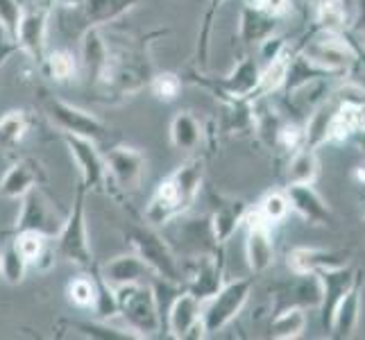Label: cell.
<instances>
[{"instance_id": "6da1fadb", "label": "cell", "mask_w": 365, "mask_h": 340, "mask_svg": "<svg viewBox=\"0 0 365 340\" xmlns=\"http://www.w3.org/2000/svg\"><path fill=\"white\" fill-rule=\"evenodd\" d=\"M202 184H205V159L184 161L182 166H178L168 177H163L157 184L155 193L150 195L145 205L143 218L155 227L170 222L180 213L191 209L200 191H202Z\"/></svg>"}, {"instance_id": "7a4b0ae2", "label": "cell", "mask_w": 365, "mask_h": 340, "mask_svg": "<svg viewBox=\"0 0 365 340\" xmlns=\"http://www.w3.org/2000/svg\"><path fill=\"white\" fill-rule=\"evenodd\" d=\"M166 34L163 32H153L141 39L136 48L120 50V53H111L109 68L105 73L103 84L109 91H114L116 96H134L138 91H143L145 86H150L155 68L153 59H150V48H153V39Z\"/></svg>"}, {"instance_id": "3957f363", "label": "cell", "mask_w": 365, "mask_h": 340, "mask_svg": "<svg viewBox=\"0 0 365 340\" xmlns=\"http://www.w3.org/2000/svg\"><path fill=\"white\" fill-rule=\"evenodd\" d=\"M86 188L82 182L75 188L73 205L68 209V216L61 222L59 232L53 236V245L57 252V259H64L73 266L91 270L93 268V252L89 243V227H86Z\"/></svg>"}, {"instance_id": "277c9868", "label": "cell", "mask_w": 365, "mask_h": 340, "mask_svg": "<svg viewBox=\"0 0 365 340\" xmlns=\"http://www.w3.org/2000/svg\"><path fill=\"white\" fill-rule=\"evenodd\" d=\"M311 64H316L331 78H345L361 61L363 50L347 36V32H331V30H316L309 41L299 48Z\"/></svg>"}, {"instance_id": "5b68a950", "label": "cell", "mask_w": 365, "mask_h": 340, "mask_svg": "<svg viewBox=\"0 0 365 340\" xmlns=\"http://www.w3.org/2000/svg\"><path fill=\"white\" fill-rule=\"evenodd\" d=\"M116 297L118 316L125 320L128 329L136 334V338H153L161 331L159 299L148 282L120 286L116 288Z\"/></svg>"}, {"instance_id": "8992f818", "label": "cell", "mask_w": 365, "mask_h": 340, "mask_svg": "<svg viewBox=\"0 0 365 340\" xmlns=\"http://www.w3.org/2000/svg\"><path fill=\"white\" fill-rule=\"evenodd\" d=\"M128 241L157 279L173 286H184V270L180 266V259L159 232L148 225H134L128 232Z\"/></svg>"}, {"instance_id": "52a82bcc", "label": "cell", "mask_w": 365, "mask_h": 340, "mask_svg": "<svg viewBox=\"0 0 365 340\" xmlns=\"http://www.w3.org/2000/svg\"><path fill=\"white\" fill-rule=\"evenodd\" d=\"M261 78V64L255 57H243L225 78H209L200 68L188 71V82L211 91L222 105L238 103V100H255Z\"/></svg>"}, {"instance_id": "ba28073f", "label": "cell", "mask_w": 365, "mask_h": 340, "mask_svg": "<svg viewBox=\"0 0 365 340\" xmlns=\"http://www.w3.org/2000/svg\"><path fill=\"white\" fill-rule=\"evenodd\" d=\"M41 107H43L46 118L53 123L61 134L89 138V141H93L100 148L109 145L111 138H114L109 125H105L98 116H93L91 111H86L78 105H71V103H66V100L43 93Z\"/></svg>"}, {"instance_id": "9c48e42d", "label": "cell", "mask_w": 365, "mask_h": 340, "mask_svg": "<svg viewBox=\"0 0 365 340\" xmlns=\"http://www.w3.org/2000/svg\"><path fill=\"white\" fill-rule=\"evenodd\" d=\"M252 288H255V279L245 277V279H234L230 284H222L216 295L202 302V326L207 336L222 331L225 326H230L241 311L245 309Z\"/></svg>"}, {"instance_id": "30bf717a", "label": "cell", "mask_w": 365, "mask_h": 340, "mask_svg": "<svg viewBox=\"0 0 365 340\" xmlns=\"http://www.w3.org/2000/svg\"><path fill=\"white\" fill-rule=\"evenodd\" d=\"M107 182L111 180L120 193H134L143 182L148 161L138 148L132 145H114L105 155Z\"/></svg>"}, {"instance_id": "8fae6325", "label": "cell", "mask_w": 365, "mask_h": 340, "mask_svg": "<svg viewBox=\"0 0 365 340\" xmlns=\"http://www.w3.org/2000/svg\"><path fill=\"white\" fill-rule=\"evenodd\" d=\"M268 293L272 302V313L288 306H299L304 311L318 309L322 299L318 274H293L291 279L272 284Z\"/></svg>"}, {"instance_id": "7c38bea8", "label": "cell", "mask_w": 365, "mask_h": 340, "mask_svg": "<svg viewBox=\"0 0 365 340\" xmlns=\"http://www.w3.org/2000/svg\"><path fill=\"white\" fill-rule=\"evenodd\" d=\"M245 234V261L252 274H263L274 263V241L272 227L259 216V211H247L243 218Z\"/></svg>"}, {"instance_id": "4fadbf2b", "label": "cell", "mask_w": 365, "mask_h": 340, "mask_svg": "<svg viewBox=\"0 0 365 340\" xmlns=\"http://www.w3.org/2000/svg\"><path fill=\"white\" fill-rule=\"evenodd\" d=\"M19 202H21V211H19V218L14 225V232L32 230V232H39L48 238H53L59 232L64 218L57 216L39 186H34L32 191L25 193Z\"/></svg>"}, {"instance_id": "5bb4252c", "label": "cell", "mask_w": 365, "mask_h": 340, "mask_svg": "<svg viewBox=\"0 0 365 340\" xmlns=\"http://www.w3.org/2000/svg\"><path fill=\"white\" fill-rule=\"evenodd\" d=\"M48 25H50V9L48 7H28L23 9L14 43L19 53L28 55L34 64H43L46 57V41H48Z\"/></svg>"}, {"instance_id": "9a60e30c", "label": "cell", "mask_w": 365, "mask_h": 340, "mask_svg": "<svg viewBox=\"0 0 365 340\" xmlns=\"http://www.w3.org/2000/svg\"><path fill=\"white\" fill-rule=\"evenodd\" d=\"M64 143L68 148L71 157L78 163L80 170V182L96 191V188L107 184V166H105V155L100 153V145H96L89 138L73 136V134H61Z\"/></svg>"}, {"instance_id": "2e32d148", "label": "cell", "mask_w": 365, "mask_h": 340, "mask_svg": "<svg viewBox=\"0 0 365 340\" xmlns=\"http://www.w3.org/2000/svg\"><path fill=\"white\" fill-rule=\"evenodd\" d=\"M361 277H363L361 270H356L351 263L341 266V268L318 272V282H320V291H322V299H320L318 309H320V320H322L324 331L329 329L338 302L345 297V293L361 279Z\"/></svg>"}, {"instance_id": "e0dca14e", "label": "cell", "mask_w": 365, "mask_h": 340, "mask_svg": "<svg viewBox=\"0 0 365 340\" xmlns=\"http://www.w3.org/2000/svg\"><path fill=\"white\" fill-rule=\"evenodd\" d=\"M284 193L291 209L311 227H331L334 213L313 184H286Z\"/></svg>"}, {"instance_id": "ac0fdd59", "label": "cell", "mask_w": 365, "mask_h": 340, "mask_svg": "<svg viewBox=\"0 0 365 340\" xmlns=\"http://www.w3.org/2000/svg\"><path fill=\"white\" fill-rule=\"evenodd\" d=\"M347 263H349V252L345 249L293 247L286 254V266L293 274H318L322 270L347 266Z\"/></svg>"}, {"instance_id": "d6986e66", "label": "cell", "mask_w": 365, "mask_h": 340, "mask_svg": "<svg viewBox=\"0 0 365 340\" xmlns=\"http://www.w3.org/2000/svg\"><path fill=\"white\" fill-rule=\"evenodd\" d=\"M111 50L105 41L100 28H86L80 39V64L86 71L91 84H103L105 73L109 68Z\"/></svg>"}, {"instance_id": "ffe728a7", "label": "cell", "mask_w": 365, "mask_h": 340, "mask_svg": "<svg viewBox=\"0 0 365 340\" xmlns=\"http://www.w3.org/2000/svg\"><path fill=\"white\" fill-rule=\"evenodd\" d=\"M247 213V205L243 200H220L213 209L209 218V236L218 247H225L232 236L238 232V227L243 225V218Z\"/></svg>"}, {"instance_id": "44dd1931", "label": "cell", "mask_w": 365, "mask_h": 340, "mask_svg": "<svg viewBox=\"0 0 365 340\" xmlns=\"http://www.w3.org/2000/svg\"><path fill=\"white\" fill-rule=\"evenodd\" d=\"M222 261L218 257L205 254L195 261L191 272H184V288L200 299H209L222 286Z\"/></svg>"}, {"instance_id": "7402d4cb", "label": "cell", "mask_w": 365, "mask_h": 340, "mask_svg": "<svg viewBox=\"0 0 365 340\" xmlns=\"http://www.w3.org/2000/svg\"><path fill=\"white\" fill-rule=\"evenodd\" d=\"M361 299H363V277L349 288L345 297L338 302L327 334L336 340H347L354 336V331L359 329V322H361Z\"/></svg>"}, {"instance_id": "603a6c76", "label": "cell", "mask_w": 365, "mask_h": 340, "mask_svg": "<svg viewBox=\"0 0 365 340\" xmlns=\"http://www.w3.org/2000/svg\"><path fill=\"white\" fill-rule=\"evenodd\" d=\"M100 277L114 288L148 282V277H155L150 268L143 263V259L136 252H128V254H118L109 259L103 268H100Z\"/></svg>"}, {"instance_id": "cb8c5ba5", "label": "cell", "mask_w": 365, "mask_h": 340, "mask_svg": "<svg viewBox=\"0 0 365 340\" xmlns=\"http://www.w3.org/2000/svg\"><path fill=\"white\" fill-rule=\"evenodd\" d=\"M43 180L41 166L34 159H19L7 168L0 180V195L9 200H21L34 186H39Z\"/></svg>"}, {"instance_id": "d4e9b609", "label": "cell", "mask_w": 365, "mask_h": 340, "mask_svg": "<svg viewBox=\"0 0 365 340\" xmlns=\"http://www.w3.org/2000/svg\"><path fill=\"white\" fill-rule=\"evenodd\" d=\"M200 318H202V299L184 288V291L173 299V304L168 309V336L186 340L188 331L200 322Z\"/></svg>"}, {"instance_id": "484cf974", "label": "cell", "mask_w": 365, "mask_h": 340, "mask_svg": "<svg viewBox=\"0 0 365 340\" xmlns=\"http://www.w3.org/2000/svg\"><path fill=\"white\" fill-rule=\"evenodd\" d=\"M279 28V19L270 16L252 5H243L241 19H238V39L245 46H261L266 39L277 34Z\"/></svg>"}, {"instance_id": "4316f807", "label": "cell", "mask_w": 365, "mask_h": 340, "mask_svg": "<svg viewBox=\"0 0 365 340\" xmlns=\"http://www.w3.org/2000/svg\"><path fill=\"white\" fill-rule=\"evenodd\" d=\"M141 0H80L78 7L86 28H105V25L123 19Z\"/></svg>"}, {"instance_id": "83f0119b", "label": "cell", "mask_w": 365, "mask_h": 340, "mask_svg": "<svg viewBox=\"0 0 365 340\" xmlns=\"http://www.w3.org/2000/svg\"><path fill=\"white\" fill-rule=\"evenodd\" d=\"M168 134H170L173 148L184 150V153H191V150H195L200 143H202L205 128L191 111H178L170 120Z\"/></svg>"}, {"instance_id": "f1b7e54d", "label": "cell", "mask_w": 365, "mask_h": 340, "mask_svg": "<svg viewBox=\"0 0 365 340\" xmlns=\"http://www.w3.org/2000/svg\"><path fill=\"white\" fill-rule=\"evenodd\" d=\"M313 11V23L316 30H331V32H347L351 23V11L341 0H309Z\"/></svg>"}, {"instance_id": "f546056e", "label": "cell", "mask_w": 365, "mask_h": 340, "mask_svg": "<svg viewBox=\"0 0 365 340\" xmlns=\"http://www.w3.org/2000/svg\"><path fill=\"white\" fill-rule=\"evenodd\" d=\"M286 166V184H316L320 175V159L316 148H299L293 155H288Z\"/></svg>"}, {"instance_id": "4dcf8cb0", "label": "cell", "mask_w": 365, "mask_h": 340, "mask_svg": "<svg viewBox=\"0 0 365 340\" xmlns=\"http://www.w3.org/2000/svg\"><path fill=\"white\" fill-rule=\"evenodd\" d=\"M307 329V311L299 306H288L272 313L270 338L274 340H295Z\"/></svg>"}, {"instance_id": "1f68e13d", "label": "cell", "mask_w": 365, "mask_h": 340, "mask_svg": "<svg viewBox=\"0 0 365 340\" xmlns=\"http://www.w3.org/2000/svg\"><path fill=\"white\" fill-rule=\"evenodd\" d=\"M30 130V118L23 109H11L0 116V150H14Z\"/></svg>"}, {"instance_id": "d6a6232c", "label": "cell", "mask_w": 365, "mask_h": 340, "mask_svg": "<svg viewBox=\"0 0 365 340\" xmlns=\"http://www.w3.org/2000/svg\"><path fill=\"white\" fill-rule=\"evenodd\" d=\"M41 68L53 82L64 84L78 75V59H75L71 50H53V53H46Z\"/></svg>"}, {"instance_id": "836d02e7", "label": "cell", "mask_w": 365, "mask_h": 340, "mask_svg": "<svg viewBox=\"0 0 365 340\" xmlns=\"http://www.w3.org/2000/svg\"><path fill=\"white\" fill-rule=\"evenodd\" d=\"M28 270H30V263L21 257L14 241H9L0 249V277H3L9 286L23 284L25 277H28Z\"/></svg>"}, {"instance_id": "e575fe53", "label": "cell", "mask_w": 365, "mask_h": 340, "mask_svg": "<svg viewBox=\"0 0 365 340\" xmlns=\"http://www.w3.org/2000/svg\"><path fill=\"white\" fill-rule=\"evenodd\" d=\"M96 295H98V286H96L93 268H91V274L75 277L66 286V299L80 311H91L96 304Z\"/></svg>"}, {"instance_id": "d590c367", "label": "cell", "mask_w": 365, "mask_h": 340, "mask_svg": "<svg viewBox=\"0 0 365 340\" xmlns=\"http://www.w3.org/2000/svg\"><path fill=\"white\" fill-rule=\"evenodd\" d=\"M93 274H96V286H98V295H96V304L91 309V313L96 316V320H103V322H109L118 318V297H116V288L109 286L100 272L93 268Z\"/></svg>"}, {"instance_id": "8d00e7d4", "label": "cell", "mask_w": 365, "mask_h": 340, "mask_svg": "<svg viewBox=\"0 0 365 340\" xmlns=\"http://www.w3.org/2000/svg\"><path fill=\"white\" fill-rule=\"evenodd\" d=\"M50 241H53V238H48L39 232H32V230L14 232V245L21 252V257L30 263V268L43 257V252L50 247Z\"/></svg>"}, {"instance_id": "74e56055", "label": "cell", "mask_w": 365, "mask_h": 340, "mask_svg": "<svg viewBox=\"0 0 365 340\" xmlns=\"http://www.w3.org/2000/svg\"><path fill=\"white\" fill-rule=\"evenodd\" d=\"M225 0H209L207 11H205V19L202 25H200V34H197V48H195V61L200 71H205L209 64V41H211V30H213V23H216L218 16V9L222 7Z\"/></svg>"}, {"instance_id": "f35d334b", "label": "cell", "mask_w": 365, "mask_h": 340, "mask_svg": "<svg viewBox=\"0 0 365 340\" xmlns=\"http://www.w3.org/2000/svg\"><path fill=\"white\" fill-rule=\"evenodd\" d=\"M66 326L71 331H78L82 338H93V340H134L136 334H132L130 329H114L103 320L96 322H66Z\"/></svg>"}, {"instance_id": "ab89813d", "label": "cell", "mask_w": 365, "mask_h": 340, "mask_svg": "<svg viewBox=\"0 0 365 340\" xmlns=\"http://www.w3.org/2000/svg\"><path fill=\"white\" fill-rule=\"evenodd\" d=\"M182 86L184 80L180 78L178 73H170V71H163V73H155L153 80H150V93L155 96V100L159 103H175L182 93Z\"/></svg>"}, {"instance_id": "60d3db41", "label": "cell", "mask_w": 365, "mask_h": 340, "mask_svg": "<svg viewBox=\"0 0 365 340\" xmlns=\"http://www.w3.org/2000/svg\"><path fill=\"white\" fill-rule=\"evenodd\" d=\"M257 211H259V216L272 227V225H279L288 218V213H291V202H288L284 191H270L263 195Z\"/></svg>"}, {"instance_id": "b9f144b4", "label": "cell", "mask_w": 365, "mask_h": 340, "mask_svg": "<svg viewBox=\"0 0 365 340\" xmlns=\"http://www.w3.org/2000/svg\"><path fill=\"white\" fill-rule=\"evenodd\" d=\"M274 148H279L282 153L286 155H293L295 150L304 148L307 145V132H304V125L293 123V120H284L279 125V130L274 134Z\"/></svg>"}, {"instance_id": "7bdbcfd3", "label": "cell", "mask_w": 365, "mask_h": 340, "mask_svg": "<svg viewBox=\"0 0 365 340\" xmlns=\"http://www.w3.org/2000/svg\"><path fill=\"white\" fill-rule=\"evenodd\" d=\"M23 9L25 7L21 5V0H0V32L9 36L11 41H14V36H16Z\"/></svg>"}, {"instance_id": "ee69618b", "label": "cell", "mask_w": 365, "mask_h": 340, "mask_svg": "<svg viewBox=\"0 0 365 340\" xmlns=\"http://www.w3.org/2000/svg\"><path fill=\"white\" fill-rule=\"evenodd\" d=\"M247 5L266 11V14H270V16L282 19V16L288 14V11H291L293 0H247Z\"/></svg>"}, {"instance_id": "f6af8a7d", "label": "cell", "mask_w": 365, "mask_h": 340, "mask_svg": "<svg viewBox=\"0 0 365 340\" xmlns=\"http://www.w3.org/2000/svg\"><path fill=\"white\" fill-rule=\"evenodd\" d=\"M349 28L354 30V34L361 39V43H365V0H356L354 19H351Z\"/></svg>"}, {"instance_id": "bcb514c9", "label": "cell", "mask_w": 365, "mask_h": 340, "mask_svg": "<svg viewBox=\"0 0 365 340\" xmlns=\"http://www.w3.org/2000/svg\"><path fill=\"white\" fill-rule=\"evenodd\" d=\"M351 177H354L359 184H365V166H354V168H351Z\"/></svg>"}, {"instance_id": "7dc6e473", "label": "cell", "mask_w": 365, "mask_h": 340, "mask_svg": "<svg viewBox=\"0 0 365 340\" xmlns=\"http://www.w3.org/2000/svg\"><path fill=\"white\" fill-rule=\"evenodd\" d=\"M356 145H359V150H361V153H363V157H365V130H361L356 136Z\"/></svg>"}, {"instance_id": "c3c4849f", "label": "cell", "mask_w": 365, "mask_h": 340, "mask_svg": "<svg viewBox=\"0 0 365 340\" xmlns=\"http://www.w3.org/2000/svg\"><path fill=\"white\" fill-rule=\"evenodd\" d=\"M341 3H343L349 11H354V7H356V0H341Z\"/></svg>"}, {"instance_id": "681fc988", "label": "cell", "mask_w": 365, "mask_h": 340, "mask_svg": "<svg viewBox=\"0 0 365 340\" xmlns=\"http://www.w3.org/2000/svg\"><path fill=\"white\" fill-rule=\"evenodd\" d=\"M363 227H365V216H363Z\"/></svg>"}]
</instances>
